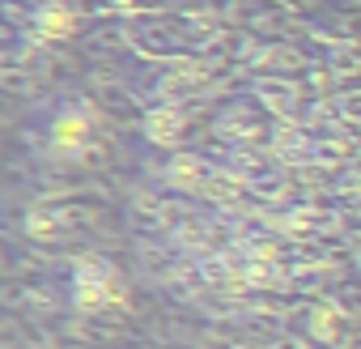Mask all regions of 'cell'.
<instances>
[{
    "instance_id": "cell-4",
    "label": "cell",
    "mask_w": 361,
    "mask_h": 349,
    "mask_svg": "<svg viewBox=\"0 0 361 349\" xmlns=\"http://www.w3.org/2000/svg\"><path fill=\"white\" fill-rule=\"evenodd\" d=\"M35 26H39V39H68V30H73V13H68L64 5H39Z\"/></svg>"
},
{
    "instance_id": "cell-2",
    "label": "cell",
    "mask_w": 361,
    "mask_h": 349,
    "mask_svg": "<svg viewBox=\"0 0 361 349\" xmlns=\"http://www.w3.org/2000/svg\"><path fill=\"white\" fill-rule=\"evenodd\" d=\"M111 290H115L111 268H102L98 260H81L77 273H73V281H68V298H73V307H81V311H98V307L111 298Z\"/></svg>"
},
{
    "instance_id": "cell-3",
    "label": "cell",
    "mask_w": 361,
    "mask_h": 349,
    "mask_svg": "<svg viewBox=\"0 0 361 349\" xmlns=\"http://www.w3.org/2000/svg\"><path fill=\"white\" fill-rule=\"evenodd\" d=\"M60 230H64V209H56V205H35V209L26 213V235H30V239L47 243V239H56Z\"/></svg>"
},
{
    "instance_id": "cell-1",
    "label": "cell",
    "mask_w": 361,
    "mask_h": 349,
    "mask_svg": "<svg viewBox=\"0 0 361 349\" xmlns=\"http://www.w3.org/2000/svg\"><path fill=\"white\" fill-rule=\"evenodd\" d=\"M85 145H90V111L81 102L56 107V115L47 124V153L56 162H73L85 153Z\"/></svg>"
}]
</instances>
